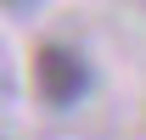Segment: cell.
Returning <instances> with one entry per match:
<instances>
[{
  "label": "cell",
  "instance_id": "obj_1",
  "mask_svg": "<svg viewBox=\"0 0 146 140\" xmlns=\"http://www.w3.org/2000/svg\"><path fill=\"white\" fill-rule=\"evenodd\" d=\"M84 90H90V62L73 51V45H39L34 51V95L56 112H68L73 101H84Z\"/></svg>",
  "mask_w": 146,
  "mask_h": 140
},
{
  "label": "cell",
  "instance_id": "obj_2",
  "mask_svg": "<svg viewBox=\"0 0 146 140\" xmlns=\"http://www.w3.org/2000/svg\"><path fill=\"white\" fill-rule=\"evenodd\" d=\"M6 6H28V0H6Z\"/></svg>",
  "mask_w": 146,
  "mask_h": 140
}]
</instances>
